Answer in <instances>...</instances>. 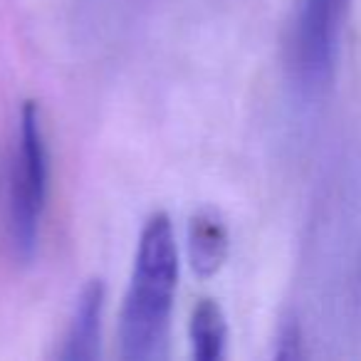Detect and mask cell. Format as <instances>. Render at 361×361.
Instances as JSON below:
<instances>
[{"label": "cell", "instance_id": "4", "mask_svg": "<svg viewBox=\"0 0 361 361\" xmlns=\"http://www.w3.org/2000/svg\"><path fill=\"white\" fill-rule=\"evenodd\" d=\"M104 282L90 280L77 297L70 326L65 334V346L60 359L65 361H92L99 356L102 312H104Z\"/></svg>", "mask_w": 361, "mask_h": 361}, {"label": "cell", "instance_id": "3", "mask_svg": "<svg viewBox=\"0 0 361 361\" xmlns=\"http://www.w3.org/2000/svg\"><path fill=\"white\" fill-rule=\"evenodd\" d=\"M349 0H302L297 13L292 62L305 87L326 85L336 70Z\"/></svg>", "mask_w": 361, "mask_h": 361}, {"label": "cell", "instance_id": "5", "mask_svg": "<svg viewBox=\"0 0 361 361\" xmlns=\"http://www.w3.org/2000/svg\"><path fill=\"white\" fill-rule=\"evenodd\" d=\"M228 228L211 208H201L188 223V260L198 277L208 280L228 257Z\"/></svg>", "mask_w": 361, "mask_h": 361}, {"label": "cell", "instance_id": "1", "mask_svg": "<svg viewBox=\"0 0 361 361\" xmlns=\"http://www.w3.org/2000/svg\"><path fill=\"white\" fill-rule=\"evenodd\" d=\"M178 285V250L166 213H154L141 228L129 292L119 324L121 359L154 361L166 356L169 322Z\"/></svg>", "mask_w": 361, "mask_h": 361}, {"label": "cell", "instance_id": "2", "mask_svg": "<svg viewBox=\"0 0 361 361\" xmlns=\"http://www.w3.org/2000/svg\"><path fill=\"white\" fill-rule=\"evenodd\" d=\"M47 186H50V156H47L40 109L35 102H25L20 109V131L8 178V240L16 257L23 262H30L40 245Z\"/></svg>", "mask_w": 361, "mask_h": 361}, {"label": "cell", "instance_id": "6", "mask_svg": "<svg viewBox=\"0 0 361 361\" xmlns=\"http://www.w3.org/2000/svg\"><path fill=\"white\" fill-rule=\"evenodd\" d=\"M191 349L198 361H221L226 356L228 324L221 305L201 300L191 314Z\"/></svg>", "mask_w": 361, "mask_h": 361}]
</instances>
